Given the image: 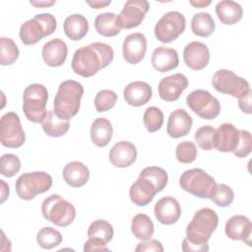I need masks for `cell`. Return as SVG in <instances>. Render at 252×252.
Listing matches in <instances>:
<instances>
[{"label": "cell", "mask_w": 252, "mask_h": 252, "mask_svg": "<svg viewBox=\"0 0 252 252\" xmlns=\"http://www.w3.org/2000/svg\"><path fill=\"white\" fill-rule=\"evenodd\" d=\"M186 102L189 108L203 119H215L220 112L219 100L206 90L191 92L186 97Z\"/></svg>", "instance_id": "cell-10"}, {"label": "cell", "mask_w": 252, "mask_h": 252, "mask_svg": "<svg viewBox=\"0 0 252 252\" xmlns=\"http://www.w3.org/2000/svg\"><path fill=\"white\" fill-rule=\"evenodd\" d=\"M190 4L196 8H204L211 4V1H190Z\"/></svg>", "instance_id": "cell-49"}, {"label": "cell", "mask_w": 252, "mask_h": 252, "mask_svg": "<svg viewBox=\"0 0 252 252\" xmlns=\"http://www.w3.org/2000/svg\"><path fill=\"white\" fill-rule=\"evenodd\" d=\"M140 177L149 180L157 189L158 193L160 192L167 184L168 176L166 171L158 166H148L140 172Z\"/></svg>", "instance_id": "cell-34"}, {"label": "cell", "mask_w": 252, "mask_h": 252, "mask_svg": "<svg viewBox=\"0 0 252 252\" xmlns=\"http://www.w3.org/2000/svg\"><path fill=\"white\" fill-rule=\"evenodd\" d=\"M175 156L181 163H191L197 158V148L191 141H184L177 145Z\"/></svg>", "instance_id": "cell-42"}, {"label": "cell", "mask_w": 252, "mask_h": 252, "mask_svg": "<svg viewBox=\"0 0 252 252\" xmlns=\"http://www.w3.org/2000/svg\"><path fill=\"white\" fill-rule=\"evenodd\" d=\"M123 96L129 105L138 107L146 104L152 98L153 90L148 83L135 81L125 87Z\"/></svg>", "instance_id": "cell-20"}, {"label": "cell", "mask_w": 252, "mask_h": 252, "mask_svg": "<svg viewBox=\"0 0 252 252\" xmlns=\"http://www.w3.org/2000/svg\"><path fill=\"white\" fill-rule=\"evenodd\" d=\"M36 242L43 249H51L62 242V234L51 226H45L37 232Z\"/></svg>", "instance_id": "cell-37"}, {"label": "cell", "mask_w": 252, "mask_h": 252, "mask_svg": "<svg viewBox=\"0 0 252 252\" xmlns=\"http://www.w3.org/2000/svg\"><path fill=\"white\" fill-rule=\"evenodd\" d=\"M234 199L233 190L225 184H217L216 189L211 197V200L219 207H228Z\"/></svg>", "instance_id": "cell-40"}, {"label": "cell", "mask_w": 252, "mask_h": 252, "mask_svg": "<svg viewBox=\"0 0 252 252\" xmlns=\"http://www.w3.org/2000/svg\"><path fill=\"white\" fill-rule=\"evenodd\" d=\"M225 234L232 240H241L251 246L252 223L250 220L242 215L232 216L225 223Z\"/></svg>", "instance_id": "cell-18"}, {"label": "cell", "mask_w": 252, "mask_h": 252, "mask_svg": "<svg viewBox=\"0 0 252 252\" xmlns=\"http://www.w3.org/2000/svg\"><path fill=\"white\" fill-rule=\"evenodd\" d=\"M63 29L65 34L71 40H80L88 33L89 23L83 15L73 14L65 19Z\"/></svg>", "instance_id": "cell-29"}, {"label": "cell", "mask_w": 252, "mask_h": 252, "mask_svg": "<svg viewBox=\"0 0 252 252\" xmlns=\"http://www.w3.org/2000/svg\"><path fill=\"white\" fill-rule=\"evenodd\" d=\"M68 47L61 38H54L47 41L41 50L43 61L50 67L62 66L67 58Z\"/></svg>", "instance_id": "cell-19"}, {"label": "cell", "mask_w": 252, "mask_h": 252, "mask_svg": "<svg viewBox=\"0 0 252 252\" xmlns=\"http://www.w3.org/2000/svg\"><path fill=\"white\" fill-rule=\"evenodd\" d=\"M252 150L251 134L247 130H239V142L236 149L232 152L237 158L247 157Z\"/></svg>", "instance_id": "cell-44"}, {"label": "cell", "mask_w": 252, "mask_h": 252, "mask_svg": "<svg viewBox=\"0 0 252 252\" xmlns=\"http://www.w3.org/2000/svg\"><path fill=\"white\" fill-rule=\"evenodd\" d=\"M113 134V128L110 121L104 117L94 119L91 126V139L93 143L99 147H105L109 144Z\"/></svg>", "instance_id": "cell-27"}, {"label": "cell", "mask_w": 252, "mask_h": 252, "mask_svg": "<svg viewBox=\"0 0 252 252\" xmlns=\"http://www.w3.org/2000/svg\"><path fill=\"white\" fill-rule=\"evenodd\" d=\"M186 27V21L183 14L177 11L165 13L155 26V35L162 43H168L175 40L183 33Z\"/></svg>", "instance_id": "cell-11"}, {"label": "cell", "mask_w": 252, "mask_h": 252, "mask_svg": "<svg viewBox=\"0 0 252 252\" xmlns=\"http://www.w3.org/2000/svg\"><path fill=\"white\" fill-rule=\"evenodd\" d=\"M137 158V150L134 144L128 141L116 143L109 152V161L112 165L125 168L131 165Z\"/></svg>", "instance_id": "cell-22"}, {"label": "cell", "mask_w": 252, "mask_h": 252, "mask_svg": "<svg viewBox=\"0 0 252 252\" xmlns=\"http://www.w3.org/2000/svg\"><path fill=\"white\" fill-rule=\"evenodd\" d=\"M251 90L248 92L247 94L238 98V106L242 112L250 114L251 113Z\"/></svg>", "instance_id": "cell-47"}, {"label": "cell", "mask_w": 252, "mask_h": 252, "mask_svg": "<svg viewBox=\"0 0 252 252\" xmlns=\"http://www.w3.org/2000/svg\"><path fill=\"white\" fill-rule=\"evenodd\" d=\"M188 87V79L181 73L164 77L158 83V94L164 101H175Z\"/></svg>", "instance_id": "cell-14"}, {"label": "cell", "mask_w": 252, "mask_h": 252, "mask_svg": "<svg viewBox=\"0 0 252 252\" xmlns=\"http://www.w3.org/2000/svg\"><path fill=\"white\" fill-rule=\"evenodd\" d=\"M193 120L189 113L184 109L172 111L168 117L166 132L174 139L186 136L192 128Z\"/></svg>", "instance_id": "cell-23"}, {"label": "cell", "mask_w": 252, "mask_h": 252, "mask_svg": "<svg viewBox=\"0 0 252 252\" xmlns=\"http://www.w3.org/2000/svg\"><path fill=\"white\" fill-rule=\"evenodd\" d=\"M216 14L224 25H234L239 22L243 15L242 7L231 0L220 1L216 6Z\"/></svg>", "instance_id": "cell-28"}, {"label": "cell", "mask_w": 252, "mask_h": 252, "mask_svg": "<svg viewBox=\"0 0 252 252\" xmlns=\"http://www.w3.org/2000/svg\"><path fill=\"white\" fill-rule=\"evenodd\" d=\"M150 9V4L146 0H130L124 4L120 14L117 16V21L121 29H133L138 27L147 12Z\"/></svg>", "instance_id": "cell-13"}, {"label": "cell", "mask_w": 252, "mask_h": 252, "mask_svg": "<svg viewBox=\"0 0 252 252\" xmlns=\"http://www.w3.org/2000/svg\"><path fill=\"white\" fill-rule=\"evenodd\" d=\"M43 218L57 226H67L76 217L75 207L60 195L53 194L45 198L41 204Z\"/></svg>", "instance_id": "cell-6"}, {"label": "cell", "mask_w": 252, "mask_h": 252, "mask_svg": "<svg viewBox=\"0 0 252 252\" xmlns=\"http://www.w3.org/2000/svg\"><path fill=\"white\" fill-rule=\"evenodd\" d=\"M94 28L97 33L106 37L115 36L122 30L118 24L117 15L110 12L97 15L94 19Z\"/></svg>", "instance_id": "cell-30"}, {"label": "cell", "mask_w": 252, "mask_h": 252, "mask_svg": "<svg viewBox=\"0 0 252 252\" xmlns=\"http://www.w3.org/2000/svg\"><path fill=\"white\" fill-rule=\"evenodd\" d=\"M109 249L106 247V244L96 238H89L84 244V251L91 252V251H108Z\"/></svg>", "instance_id": "cell-46"}, {"label": "cell", "mask_w": 252, "mask_h": 252, "mask_svg": "<svg viewBox=\"0 0 252 252\" xmlns=\"http://www.w3.org/2000/svg\"><path fill=\"white\" fill-rule=\"evenodd\" d=\"M88 236L89 238L99 239L107 244L113 237V227L104 220H96L89 226Z\"/></svg>", "instance_id": "cell-35"}, {"label": "cell", "mask_w": 252, "mask_h": 252, "mask_svg": "<svg viewBox=\"0 0 252 252\" xmlns=\"http://www.w3.org/2000/svg\"><path fill=\"white\" fill-rule=\"evenodd\" d=\"M215 29V21L209 13L201 12L193 16L191 21V30L195 35L208 37L214 32Z\"/></svg>", "instance_id": "cell-32"}, {"label": "cell", "mask_w": 252, "mask_h": 252, "mask_svg": "<svg viewBox=\"0 0 252 252\" xmlns=\"http://www.w3.org/2000/svg\"><path fill=\"white\" fill-rule=\"evenodd\" d=\"M180 187L199 198L211 199L217 183L213 176L202 168H192L185 170L179 178Z\"/></svg>", "instance_id": "cell-7"}, {"label": "cell", "mask_w": 252, "mask_h": 252, "mask_svg": "<svg viewBox=\"0 0 252 252\" xmlns=\"http://www.w3.org/2000/svg\"><path fill=\"white\" fill-rule=\"evenodd\" d=\"M44 133L50 137H61L67 133L70 127L69 120H62L56 116L53 110H48L41 122Z\"/></svg>", "instance_id": "cell-31"}, {"label": "cell", "mask_w": 252, "mask_h": 252, "mask_svg": "<svg viewBox=\"0 0 252 252\" xmlns=\"http://www.w3.org/2000/svg\"><path fill=\"white\" fill-rule=\"evenodd\" d=\"M62 175L68 185L74 188H79L88 182L90 171L83 162L74 160L65 165Z\"/></svg>", "instance_id": "cell-26"}, {"label": "cell", "mask_w": 252, "mask_h": 252, "mask_svg": "<svg viewBox=\"0 0 252 252\" xmlns=\"http://www.w3.org/2000/svg\"><path fill=\"white\" fill-rule=\"evenodd\" d=\"M136 252H141V251H156V252H162L163 247L162 244L156 240V239H148V240H143V242H140L137 247L135 248Z\"/></svg>", "instance_id": "cell-45"}, {"label": "cell", "mask_w": 252, "mask_h": 252, "mask_svg": "<svg viewBox=\"0 0 252 252\" xmlns=\"http://www.w3.org/2000/svg\"><path fill=\"white\" fill-rule=\"evenodd\" d=\"M151 61L153 67L157 71L164 73L173 70L178 66L179 57L175 49L164 46H158L154 50Z\"/></svg>", "instance_id": "cell-24"}, {"label": "cell", "mask_w": 252, "mask_h": 252, "mask_svg": "<svg viewBox=\"0 0 252 252\" xmlns=\"http://www.w3.org/2000/svg\"><path fill=\"white\" fill-rule=\"evenodd\" d=\"M52 186V177L44 171L27 172L19 176L15 188L22 200H32L36 195L48 191Z\"/></svg>", "instance_id": "cell-8"}, {"label": "cell", "mask_w": 252, "mask_h": 252, "mask_svg": "<svg viewBox=\"0 0 252 252\" xmlns=\"http://www.w3.org/2000/svg\"><path fill=\"white\" fill-rule=\"evenodd\" d=\"M144 126L150 133L157 132L163 124V113L157 106H150L145 110L143 116Z\"/></svg>", "instance_id": "cell-38"}, {"label": "cell", "mask_w": 252, "mask_h": 252, "mask_svg": "<svg viewBox=\"0 0 252 252\" xmlns=\"http://www.w3.org/2000/svg\"><path fill=\"white\" fill-rule=\"evenodd\" d=\"M239 142V130L231 123H223L216 129L215 148L222 153L233 152Z\"/></svg>", "instance_id": "cell-21"}, {"label": "cell", "mask_w": 252, "mask_h": 252, "mask_svg": "<svg viewBox=\"0 0 252 252\" xmlns=\"http://www.w3.org/2000/svg\"><path fill=\"white\" fill-rule=\"evenodd\" d=\"M20 55L19 48L15 41L9 37L0 38V63L3 66L12 65Z\"/></svg>", "instance_id": "cell-36"}, {"label": "cell", "mask_w": 252, "mask_h": 252, "mask_svg": "<svg viewBox=\"0 0 252 252\" xmlns=\"http://www.w3.org/2000/svg\"><path fill=\"white\" fill-rule=\"evenodd\" d=\"M212 85L216 91L237 98L244 96L250 91L247 80L227 69L217 71L212 78Z\"/></svg>", "instance_id": "cell-9"}, {"label": "cell", "mask_w": 252, "mask_h": 252, "mask_svg": "<svg viewBox=\"0 0 252 252\" xmlns=\"http://www.w3.org/2000/svg\"><path fill=\"white\" fill-rule=\"evenodd\" d=\"M21 168L20 158L14 154H5L1 157L0 172L3 176L13 177Z\"/></svg>", "instance_id": "cell-43"}, {"label": "cell", "mask_w": 252, "mask_h": 252, "mask_svg": "<svg viewBox=\"0 0 252 252\" xmlns=\"http://www.w3.org/2000/svg\"><path fill=\"white\" fill-rule=\"evenodd\" d=\"M114 52L109 44L94 42L75 51L71 66L77 75L89 78L108 66L112 62Z\"/></svg>", "instance_id": "cell-2"}, {"label": "cell", "mask_w": 252, "mask_h": 252, "mask_svg": "<svg viewBox=\"0 0 252 252\" xmlns=\"http://www.w3.org/2000/svg\"><path fill=\"white\" fill-rule=\"evenodd\" d=\"M117 101V94L110 90L99 91L94 97V107L97 112H104L111 109Z\"/></svg>", "instance_id": "cell-41"}, {"label": "cell", "mask_w": 252, "mask_h": 252, "mask_svg": "<svg viewBox=\"0 0 252 252\" xmlns=\"http://www.w3.org/2000/svg\"><path fill=\"white\" fill-rule=\"evenodd\" d=\"M48 99L47 89L41 84L28 86L23 94V111L28 120L41 123L46 116V103Z\"/></svg>", "instance_id": "cell-5"}, {"label": "cell", "mask_w": 252, "mask_h": 252, "mask_svg": "<svg viewBox=\"0 0 252 252\" xmlns=\"http://www.w3.org/2000/svg\"><path fill=\"white\" fill-rule=\"evenodd\" d=\"M84 87L75 80L62 82L57 90L53 102V111L62 120H70L80 110Z\"/></svg>", "instance_id": "cell-3"}, {"label": "cell", "mask_w": 252, "mask_h": 252, "mask_svg": "<svg viewBox=\"0 0 252 252\" xmlns=\"http://www.w3.org/2000/svg\"><path fill=\"white\" fill-rule=\"evenodd\" d=\"M131 230L134 236L141 240H148L154 234V223L146 214H138L132 219Z\"/></svg>", "instance_id": "cell-33"}, {"label": "cell", "mask_w": 252, "mask_h": 252, "mask_svg": "<svg viewBox=\"0 0 252 252\" xmlns=\"http://www.w3.org/2000/svg\"><path fill=\"white\" fill-rule=\"evenodd\" d=\"M1 144L7 148H20L26 141V135L17 113L10 111L0 120Z\"/></svg>", "instance_id": "cell-12"}, {"label": "cell", "mask_w": 252, "mask_h": 252, "mask_svg": "<svg viewBox=\"0 0 252 252\" xmlns=\"http://www.w3.org/2000/svg\"><path fill=\"white\" fill-rule=\"evenodd\" d=\"M55 2L51 1V2H31L32 5L35 6V7H42V6H51L53 5Z\"/></svg>", "instance_id": "cell-50"}, {"label": "cell", "mask_w": 252, "mask_h": 252, "mask_svg": "<svg viewBox=\"0 0 252 252\" xmlns=\"http://www.w3.org/2000/svg\"><path fill=\"white\" fill-rule=\"evenodd\" d=\"M56 27V19L52 14H37L21 26L20 38L25 45H32L44 36L52 34Z\"/></svg>", "instance_id": "cell-4"}, {"label": "cell", "mask_w": 252, "mask_h": 252, "mask_svg": "<svg viewBox=\"0 0 252 252\" xmlns=\"http://www.w3.org/2000/svg\"><path fill=\"white\" fill-rule=\"evenodd\" d=\"M183 60L190 69L202 70L209 64L210 50L201 41H191L184 47Z\"/></svg>", "instance_id": "cell-16"}, {"label": "cell", "mask_w": 252, "mask_h": 252, "mask_svg": "<svg viewBox=\"0 0 252 252\" xmlns=\"http://www.w3.org/2000/svg\"><path fill=\"white\" fill-rule=\"evenodd\" d=\"M111 3V1H88L87 4L90 5L91 7H93L94 9H100V8H104L106 6H108Z\"/></svg>", "instance_id": "cell-48"}, {"label": "cell", "mask_w": 252, "mask_h": 252, "mask_svg": "<svg viewBox=\"0 0 252 252\" xmlns=\"http://www.w3.org/2000/svg\"><path fill=\"white\" fill-rule=\"evenodd\" d=\"M219 224L218 214L210 208L198 210L186 228V237L182 242V250L208 251V241Z\"/></svg>", "instance_id": "cell-1"}, {"label": "cell", "mask_w": 252, "mask_h": 252, "mask_svg": "<svg viewBox=\"0 0 252 252\" xmlns=\"http://www.w3.org/2000/svg\"><path fill=\"white\" fill-rule=\"evenodd\" d=\"M147 51V39L141 32H134L127 35L123 41V57L129 64L141 62Z\"/></svg>", "instance_id": "cell-15"}, {"label": "cell", "mask_w": 252, "mask_h": 252, "mask_svg": "<svg viewBox=\"0 0 252 252\" xmlns=\"http://www.w3.org/2000/svg\"><path fill=\"white\" fill-rule=\"evenodd\" d=\"M195 141L204 151H210L215 148L216 129L211 125H205L195 132Z\"/></svg>", "instance_id": "cell-39"}, {"label": "cell", "mask_w": 252, "mask_h": 252, "mask_svg": "<svg viewBox=\"0 0 252 252\" xmlns=\"http://www.w3.org/2000/svg\"><path fill=\"white\" fill-rule=\"evenodd\" d=\"M157 193L158 191L155 186L149 180L140 176L129 189L131 201L139 207L150 204Z\"/></svg>", "instance_id": "cell-25"}, {"label": "cell", "mask_w": 252, "mask_h": 252, "mask_svg": "<svg viewBox=\"0 0 252 252\" xmlns=\"http://www.w3.org/2000/svg\"><path fill=\"white\" fill-rule=\"evenodd\" d=\"M154 212L158 222L168 225L175 223L179 220L181 216V207L175 198L165 196L156 203Z\"/></svg>", "instance_id": "cell-17"}]
</instances>
